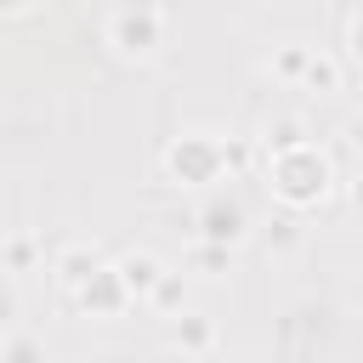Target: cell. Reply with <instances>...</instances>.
<instances>
[{
  "label": "cell",
  "instance_id": "1",
  "mask_svg": "<svg viewBox=\"0 0 363 363\" xmlns=\"http://www.w3.org/2000/svg\"><path fill=\"white\" fill-rule=\"evenodd\" d=\"M335 182H340L335 176V159L312 136L295 142V147H284V153H267V187H272V199L284 210H318V204H329L335 199Z\"/></svg>",
  "mask_w": 363,
  "mask_h": 363
},
{
  "label": "cell",
  "instance_id": "2",
  "mask_svg": "<svg viewBox=\"0 0 363 363\" xmlns=\"http://www.w3.org/2000/svg\"><path fill=\"white\" fill-rule=\"evenodd\" d=\"M102 45H108L119 62H147V57H159V45H164V11H159L153 0H125V6H113L108 23H102Z\"/></svg>",
  "mask_w": 363,
  "mask_h": 363
},
{
  "label": "cell",
  "instance_id": "3",
  "mask_svg": "<svg viewBox=\"0 0 363 363\" xmlns=\"http://www.w3.org/2000/svg\"><path fill=\"white\" fill-rule=\"evenodd\" d=\"M164 176L176 187H216L227 176V142L216 130H182V136H170Z\"/></svg>",
  "mask_w": 363,
  "mask_h": 363
},
{
  "label": "cell",
  "instance_id": "4",
  "mask_svg": "<svg viewBox=\"0 0 363 363\" xmlns=\"http://www.w3.org/2000/svg\"><path fill=\"white\" fill-rule=\"evenodd\" d=\"M74 306H79L85 318H119V312L130 306V289H125V278L113 272V261H102V267L74 289Z\"/></svg>",
  "mask_w": 363,
  "mask_h": 363
},
{
  "label": "cell",
  "instance_id": "5",
  "mask_svg": "<svg viewBox=\"0 0 363 363\" xmlns=\"http://www.w3.org/2000/svg\"><path fill=\"white\" fill-rule=\"evenodd\" d=\"M199 238H204V244H221V250H238V244L250 238L244 204H238V199H210V204L199 210Z\"/></svg>",
  "mask_w": 363,
  "mask_h": 363
},
{
  "label": "cell",
  "instance_id": "6",
  "mask_svg": "<svg viewBox=\"0 0 363 363\" xmlns=\"http://www.w3.org/2000/svg\"><path fill=\"white\" fill-rule=\"evenodd\" d=\"M216 340H221V329H216V318H210V312H176V318H170V329H164V346H170V352H182V357H210V352H216Z\"/></svg>",
  "mask_w": 363,
  "mask_h": 363
},
{
  "label": "cell",
  "instance_id": "7",
  "mask_svg": "<svg viewBox=\"0 0 363 363\" xmlns=\"http://www.w3.org/2000/svg\"><path fill=\"white\" fill-rule=\"evenodd\" d=\"M96 267H102V255H96V244H85V238H74V244H62V250L51 255V272H57V284H62L68 295H74Z\"/></svg>",
  "mask_w": 363,
  "mask_h": 363
},
{
  "label": "cell",
  "instance_id": "8",
  "mask_svg": "<svg viewBox=\"0 0 363 363\" xmlns=\"http://www.w3.org/2000/svg\"><path fill=\"white\" fill-rule=\"evenodd\" d=\"M113 272L125 278L130 301H147L153 284H159V272H164V261H159L153 250H125V255H113Z\"/></svg>",
  "mask_w": 363,
  "mask_h": 363
},
{
  "label": "cell",
  "instance_id": "9",
  "mask_svg": "<svg viewBox=\"0 0 363 363\" xmlns=\"http://www.w3.org/2000/svg\"><path fill=\"white\" fill-rule=\"evenodd\" d=\"M40 261H45L40 233H11V238L0 244V272H6V278H28V272H40Z\"/></svg>",
  "mask_w": 363,
  "mask_h": 363
},
{
  "label": "cell",
  "instance_id": "10",
  "mask_svg": "<svg viewBox=\"0 0 363 363\" xmlns=\"http://www.w3.org/2000/svg\"><path fill=\"white\" fill-rule=\"evenodd\" d=\"M346 85V68H340V57H329V51H312L306 57V68H301V91H312V96H335Z\"/></svg>",
  "mask_w": 363,
  "mask_h": 363
},
{
  "label": "cell",
  "instance_id": "11",
  "mask_svg": "<svg viewBox=\"0 0 363 363\" xmlns=\"http://www.w3.org/2000/svg\"><path fill=\"white\" fill-rule=\"evenodd\" d=\"M51 352H45V340L40 335H28V329H6V340H0V363H45Z\"/></svg>",
  "mask_w": 363,
  "mask_h": 363
},
{
  "label": "cell",
  "instance_id": "12",
  "mask_svg": "<svg viewBox=\"0 0 363 363\" xmlns=\"http://www.w3.org/2000/svg\"><path fill=\"white\" fill-rule=\"evenodd\" d=\"M147 306H159L164 318H176V312L187 306V278L164 267V272H159V284H153V295H147Z\"/></svg>",
  "mask_w": 363,
  "mask_h": 363
},
{
  "label": "cell",
  "instance_id": "13",
  "mask_svg": "<svg viewBox=\"0 0 363 363\" xmlns=\"http://www.w3.org/2000/svg\"><path fill=\"white\" fill-rule=\"evenodd\" d=\"M306 57H312V45H278V51L267 57V74H272V79H284V85H301Z\"/></svg>",
  "mask_w": 363,
  "mask_h": 363
},
{
  "label": "cell",
  "instance_id": "14",
  "mask_svg": "<svg viewBox=\"0 0 363 363\" xmlns=\"http://www.w3.org/2000/svg\"><path fill=\"white\" fill-rule=\"evenodd\" d=\"M295 142H306V125H301L295 113H284V119H267V125H261V147H267V153H284V147H295Z\"/></svg>",
  "mask_w": 363,
  "mask_h": 363
},
{
  "label": "cell",
  "instance_id": "15",
  "mask_svg": "<svg viewBox=\"0 0 363 363\" xmlns=\"http://www.w3.org/2000/svg\"><path fill=\"white\" fill-rule=\"evenodd\" d=\"M346 57H352V62L363 68V6H357V11L346 17Z\"/></svg>",
  "mask_w": 363,
  "mask_h": 363
},
{
  "label": "cell",
  "instance_id": "16",
  "mask_svg": "<svg viewBox=\"0 0 363 363\" xmlns=\"http://www.w3.org/2000/svg\"><path fill=\"white\" fill-rule=\"evenodd\" d=\"M227 261H233V250H221V244H204V238H199L193 267H204V272H210V267H227Z\"/></svg>",
  "mask_w": 363,
  "mask_h": 363
},
{
  "label": "cell",
  "instance_id": "17",
  "mask_svg": "<svg viewBox=\"0 0 363 363\" xmlns=\"http://www.w3.org/2000/svg\"><path fill=\"white\" fill-rule=\"evenodd\" d=\"M11 323H17V289L0 284V329H11Z\"/></svg>",
  "mask_w": 363,
  "mask_h": 363
},
{
  "label": "cell",
  "instance_id": "18",
  "mask_svg": "<svg viewBox=\"0 0 363 363\" xmlns=\"http://www.w3.org/2000/svg\"><path fill=\"white\" fill-rule=\"evenodd\" d=\"M346 147H352V153H363V113H352V119H346Z\"/></svg>",
  "mask_w": 363,
  "mask_h": 363
},
{
  "label": "cell",
  "instance_id": "19",
  "mask_svg": "<svg viewBox=\"0 0 363 363\" xmlns=\"http://www.w3.org/2000/svg\"><path fill=\"white\" fill-rule=\"evenodd\" d=\"M346 199H352V210H363V176H357V182H346Z\"/></svg>",
  "mask_w": 363,
  "mask_h": 363
},
{
  "label": "cell",
  "instance_id": "20",
  "mask_svg": "<svg viewBox=\"0 0 363 363\" xmlns=\"http://www.w3.org/2000/svg\"><path fill=\"white\" fill-rule=\"evenodd\" d=\"M11 11H23V0H0V17H11Z\"/></svg>",
  "mask_w": 363,
  "mask_h": 363
},
{
  "label": "cell",
  "instance_id": "21",
  "mask_svg": "<svg viewBox=\"0 0 363 363\" xmlns=\"http://www.w3.org/2000/svg\"><path fill=\"white\" fill-rule=\"evenodd\" d=\"M357 301H363V289H357Z\"/></svg>",
  "mask_w": 363,
  "mask_h": 363
}]
</instances>
